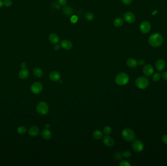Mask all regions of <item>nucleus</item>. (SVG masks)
I'll return each instance as SVG.
<instances>
[{
    "label": "nucleus",
    "mask_w": 167,
    "mask_h": 166,
    "mask_svg": "<svg viewBox=\"0 0 167 166\" xmlns=\"http://www.w3.org/2000/svg\"><path fill=\"white\" fill-rule=\"evenodd\" d=\"M163 37L159 33H154L149 38V43L152 47H157L160 46L163 43Z\"/></svg>",
    "instance_id": "nucleus-1"
},
{
    "label": "nucleus",
    "mask_w": 167,
    "mask_h": 166,
    "mask_svg": "<svg viewBox=\"0 0 167 166\" xmlns=\"http://www.w3.org/2000/svg\"><path fill=\"white\" fill-rule=\"evenodd\" d=\"M115 81L118 85H125L129 81V77L128 75L125 73H120L116 76Z\"/></svg>",
    "instance_id": "nucleus-2"
},
{
    "label": "nucleus",
    "mask_w": 167,
    "mask_h": 166,
    "mask_svg": "<svg viewBox=\"0 0 167 166\" xmlns=\"http://www.w3.org/2000/svg\"><path fill=\"white\" fill-rule=\"evenodd\" d=\"M122 136L124 140L128 142L134 140L135 137V132L129 128L125 129L122 131Z\"/></svg>",
    "instance_id": "nucleus-3"
},
{
    "label": "nucleus",
    "mask_w": 167,
    "mask_h": 166,
    "mask_svg": "<svg viewBox=\"0 0 167 166\" xmlns=\"http://www.w3.org/2000/svg\"><path fill=\"white\" fill-rule=\"evenodd\" d=\"M135 85L141 89H145L149 85V81L145 77H139L135 80Z\"/></svg>",
    "instance_id": "nucleus-4"
},
{
    "label": "nucleus",
    "mask_w": 167,
    "mask_h": 166,
    "mask_svg": "<svg viewBox=\"0 0 167 166\" xmlns=\"http://www.w3.org/2000/svg\"><path fill=\"white\" fill-rule=\"evenodd\" d=\"M36 110L40 114L45 115L49 112V106L45 102H40L36 106Z\"/></svg>",
    "instance_id": "nucleus-5"
},
{
    "label": "nucleus",
    "mask_w": 167,
    "mask_h": 166,
    "mask_svg": "<svg viewBox=\"0 0 167 166\" xmlns=\"http://www.w3.org/2000/svg\"><path fill=\"white\" fill-rule=\"evenodd\" d=\"M43 86L40 82H35L33 83L30 87V90L34 94H39L42 92Z\"/></svg>",
    "instance_id": "nucleus-6"
},
{
    "label": "nucleus",
    "mask_w": 167,
    "mask_h": 166,
    "mask_svg": "<svg viewBox=\"0 0 167 166\" xmlns=\"http://www.w3.org/2000/svg\"><path fill=\"white\" fill-rule=\"evenodd\" d=\"M132 148L135 151L139 152L144 149V145L142 141L139 140H136L132 143Z\"/></svg>",
    "instance_id": "nucleus-7"
},
{
    "label": "nucleus",
    "mask_w": 167,
    "mask_h": 166,
    "mask_svg": "<svg viewBox=\"0 0 167 166\" xmlns=\"http://www.w3.org/2000/svg\"><path fill=\"white\" fill-rule=\"evenodd\" d=\"M151 26L150 23L148 21L142 22L140 25V31L143 33H147L151 30Z\"/></svg>",
    "instance_id": "nucleus-8"
},
{
    "label": "nucleus",
    "mask_w": 167,
    "mask_h": 166,
    "mask_svg": "<svg viewBox=\"0 0 167 166\" xmlns=\"http://www.w3.org/2000/svg\"><path fill=\"white\" fill-rule=\"evenodd\" d=\"M143 72L146 76H149L153 74L154 72V68L151 64H147L143 67Z\"/></svg>",
    "instance_id": "nucleus-9"
},
{
    "label": "nucleus",
    "mask_w": 167,
    "mask_h": 166,
    "mask_svg": "<svg viewBox=\"0 0 167 166\" xmlns=\"http://www.w3.org/2000/svg\"><path fill=\"white\" fill-rule=\"evenodd\" d=\"M124 19L125 21L129 23H131L135 21V17L132 12H127L124 14Z\"/></svg>",
    "instance_id": "nucleus-10"
},
{
    "label": "nucleus",
    "mask_w": 167,
    "mask_h": 166,
    "mask_svg": "<svg viewBox=\"0 0 167 166\" xmlns=\"http://www.w3.org/2000/svg\"><path fill=\"white\" fill-rule=\"evenodd\" d=\"M103 142L105 146L108 147H112L114 144V141L113 138L108 135H106L103 137Z\"/></svg>",
    "instance_id": "nucleus-11"
},
{
    "label": "nucleus",
    "mask_w": 167,
    "mask_h": 166,
    "mask_svg": "<svg viewBox=\"0 0 167 166\" xmlns=\"http://www.w3.org/2000/svg\"><path fill=\"white\" fill-rule=\"evenodd\" d=\"M60 45L61 47L66 50H70L72 48V43L70 41L64 40L61 41Z\"/></svg>",
    "instance_id": "nucleus-12"
},
{
    "label": "nucleus",
    "mask_w": 167,
    "mask_h": 166,
    "mask_svg": "<svg viewBox=\"0 0 167 166\" xmlns=\"http://www.w3.org/2000/svg\"><path fill=\"white\" fill-rule=\"evenodd\" d=\"M166 66V63L164 60L162 59H158L156 62L155 63V67L156 69L158 71L160 72L164 69Z\"/></svg>",
    "instance_id": "nucleus-13"
},
{
    "label": "nucleus",
    "mask_w": 167,
    "mask_h": 166,
    "mask_svg": "<svg viewBox=\"0 0 167 166\" xmlns=\"http://www.w3.org/2000/svg\"><path fill=\"white\" fill-rule=\"evenodd\" d=\"M40 133V129L37 126H34L30 127L28 130V134L31 136H36Z\"/></svg>",
    "instance_id": "nucleus-14"
},
{
    "label": "nucleus",
    "mask_w": 167,
    "mask_h": 166,
    "mask_svg": "<svg viewBox=\"0 0 167 166\" xmlns=\"http://www.w3.org/2000/svg\"><path fill=\"white\" fill-rule=\"evenodd\" d=\"M29 71L27 68H24L21 70L18 74L19 77L22 80L27 79L29 76Z\"/></svg>",
    "instance_id": "nucleus-15"
},
{
    "label": "nucleus",
    "mask_w": 167,
    "mask_h": 166,
    "mask_svg": "<svg viewBox=\"0 0 167 166\" xmlns=\"http://www.w3.org/2000/svg\"><path fill=\"white\" fill-rule=\"evenodd\" d=\"M49 77L50 80L53 81H57L60 79L61 75L58 72L52 71L49 74Z\"/></svg>",
    "instance_id": "nucleus-16"
},
{
    "label": "nucleus",
    "mask_w": 167,
    "mask_h": 166,
    "mask_svg": "<svg viewBox=\"0 0 167 166\" xmlns=\"http://www.w3.org/2000/svg\"><path fill=\"white\" fill-rule=\"evenodd\" d=\"M126 63L128 66L131 68H135L138 65L137 61L135 59L133 58H129L126 61Z\"/></svg>",
    "instance_id": "nucleus-17"
},
{
    "label": "nucleus",
    "mask_w": 167,
    "mask_h": 166,
    "mask_svg": "<svg viewBox=\"0 0 167 166\" xmlns=\"http://www.w3.org/2000/svg\"><path fill=\"white\" fill-rule=\"evenodd\" d=\"M49 41L52 43L57 44L59 42L60 38L59 36L54 33H52L49 36Z\"/></svg>",
    "instance_id": "nucleus-18"
},
{
    "label": "nucleus",
    "mask_w": 167,
    "mask_h": 166,
    "mask_svg": "<svg viewBox=\"0 0 167 166\" xmlns=\"http://www.w3.org/2000/svg\"><path fill=\"white\" fill-rule=\"evenodd\" d=\"M42 136L44 139L49 140L52 137V133L49 129H45L43 130L42 133Z\"/></svg>",
    "instance_id": "nucleus-19"
},
{
    "label": "nucleus",
    "mask_w": 167,
    "mask_h": 166,
    "mask_svg": "<svg viewBox=\"0 0 167 166\" xmlns=\"http://www.w3.org/2000/svg\"><path fill=\"white\" fill-rule=\"evenodd\" d=\"M92 135H93V137H94V138L97 139V140H99V139L102 138L103 137V133L101 131L97 130L94 131L93 132Z\"/></svg>",
    "instance_id": "nucleus-20"
},
{
    "label": "nucleus",
    "mask_w": 167,
    "mask_h": 166,
    "mask_svg": "<svg viewBox=\"0 0 167 166\" xmlns=\"http://www.w3.org/2000/svg\"><path fill=\"white\" fill-rule=\"evenodd\" d=\"M63 11L64 13L66 16H71L73 13V9L72 7L69 5L65 6L63 8Z\"/></svg>",
    "instance_id": "nucleus-21"
},
{
    "label": "nucleus",
    "mask_w": 167,
    "mask_h": 166,
    "mask_svg": "<svg viewBox=\"0 0 167 166\" xmlns=\"http://www.w3.org/2000/svg\"><path fill=\"white\" fill-rule=\"evenodd\" d=\"M33 73L34 75L37 78H41L43 75V70L39 68H35L33 69Z\"/></svg>",
    "instance_id": "nucleus-22"
},
{
    "label": "nucleus",
    "mask_w": 167,
    "mask_h": 166,
    "mask_svg": "<svg viewBox=\"0 0 167 166\" xmlns=\"http://www.w3.org/2000/svg\"><path fill=\"white\" fill-rule=\"evenodd\" d=\"M123 23H124V21H123V19L120 18H117L115 19L113 21L114 25L117 27H122L123 24Z\"/></svg>",
    "instance_id": "nucleus-23"
},
{
    "label": "nucleus",
    "mask_w": 167,
    "mask_h": 166,
    "mask_svg": "<svg viewBox=\"0 0 167 166\" xmlns=\"http://www.w3.org/2000/svg\"><path fill=\"white\" fill-rule=\"evenodd\" d=\"M103 133L106 135H108L112 133V129L111 127L109 126H106L103 128Z\"/></svg>",
    "instance_id": "nucleus-24"
},
{
    "label": "nucleus",
    "mask_w": 167,
    "mask_h": 166,
    "mask_svg": "<svg viewBox=\"0 0 167 166\" xmlns=\"http://www.w3.org/2000/svg\"><path fill=\"white\" fill-rule=\"evenodd\" d=\"M17 133L20 134H24L27 132V129L24 126H21L18 127V128L17 129Z\"/></svg>",
    "instance_id": "nucleus-25"
},
{
    "label": "nucleus",
    "mask_w": 167,
    "mask_h": 166,
    "mask_svg": "<svg viewBox=\"0 0 167 166\" xmlns=\"http://www.w3.org/2000/svg\"><path fill=\"white\" fill-rule=\"evenodd\" d=\"M160 78H161V75L158 72L155 73L152 76V80L155 82L158 81L160 80Z\"/></svg>",
    "instance_id": "nucleus-26"
},
{
    "label": "nucleus",
    "mask_w": 167,
    "mask_h": 166,
    "mask_svg": "<svg viewBox=\"0 0 167 166\" xmlns=\"http://www.w3.org/2000/svg\"><path fill=\"white\" fill-rule=\"evenodd\" d=\"M85 18H86V19L87 21H92L94 19V15L92 13L88 12V13H87L86 14Z\"/></svg>",
    "instance_id": "nucleus-27"
},
{
    "label": "nucleus",
    "mask_w": 167,
    "mask_h": 166,
    "mask_svg": "<svg viewBox=\"0 0 167 166\" xmlns=\"http://www.w3.org/2000/svg\"><path fill=\"white\" fill-rule=\"evenodd\" d=\"M114 157L116 160H120L122 158L123 155L120 152L117 151L114 154Z\"/></svg>",
    "instance_id": "nucleus-28"
},
{
    "label": "nucleus",
    "mask_w": 167,
    "mask_h": 166,
    "mask_svg": "<svg viewBox=\"0 0 167 166\" xmlns=\"http://www.w3.org/2000/svg\"><path fill=\"white\" fill-rule=\"evenodd\" d=\"M122 155L125 158H129V157L131 155V153L130 151L127 150H126L124 151V152L123 153Z\"/></svg>",
    "instance_id": "nucleus-29"
},
{
    "label": "nucleus",
    "mask_w": 167,
    "mask_h": 166,
    "mask_svg": "<svg viewBox=\"0 0 167 166\" xmlns=\"http://www.w3.org/2000/svg\"><path fill=\"white\" fill-rule=\"evenodd\" d=\"M78 20V17L76 15H73L71 16V18H70V21L71 23H76Z\"/></svg>",
    "instance_id": "nucleus-30"
},
{
    "label": "nucleus",
    "mask_w": 167,
    "mask_h": 166,
    "mask_svg": "<svg viewBox=\"0 0 167 166\" xmlns=\"http://www.w3.org/2000/svg\"><path fill=\"white\" fill-rule=\"evenodd\" d=\"M119 165L120 166H131V164L129 163L128 161L124 160L121 161Z\"/></svg>",
    "instance_id": "nucleus-31"
},
{
    "label": "nucleus",
    "mask_w": 167,
    "mask_h": 166,
    "mask_svg": "<svg viewBox=\"0 0 167 166\" xmlns=\"http://www.w3.org/2000/svg\"><path fill=\"white\" fill-rule=\"evenodd\" d=\"M12 4V2L11 0H5L4 2V5L6 7H10Z\"/></svg>",
    "instance_id": "nucleus-32"
},
{
    "label": "nucleus",
    "mask_w": 167,
    "mask_h": 166,
    "mask_svg": "<svg viewBox=\"0 0 167 166\" xmlns=\"http://www.w3.org/2000/svg\"><path fill=\"white\" fill-rule=\"evenodd\" d=\"M52 7L56 9H59V8H60L61 6H60V5L59 4V3H52Z\"/></svg>",
    "instance_id": "nucleus-33"
},
{
    "label": "nucleus",
    "mask_w": 167,
    "mask_h": 166,
    "mask_svg": "<svg viewBox=\"0 0 167 166\" xmlns=\"http://www.w3.org/2000/svg\"><path fill=\"white\" fill-rule=\"evenodd\" d=\"M121 1L122 3L126 5H129L131 3L132 1V0H121Z\"/></svg>",
    "instance_id": "nucleus-34"
},
{
    "label": "nucleus",
    "mask_w": 167,
    "mask_h": 166,
    "mask_svg": "<svg viewBox=\"0 0 167 166\" xmlns=\"http://www.w3.org/2000/svg\"><path fill=\"white\" fill-rule=\"evenodd\" d=\"M162 77L164 80H167V71H165L163 72L162 74Z\"/></svg>",
    "instance_id": "nucleus-35"
},
{
    "label": "nucleus",
    "mask_w": 167,
    "mask_h": 166,
    "mask_svg": "<svg viewBox=\"0 0 167 166\" xmlns=\"http://www.w3.org/2000/svg\"><path fill=\"white\" fill-rule=\"evenodd\" d=\"M58 2L60 5H64L66 3V0H58Z\"/></svg>",
    "instance_id": "nucleus-36"
},
{
    "label": "nucleus",
    "mask_w": 167,
    "mask_h": 166,
    "mask_svg": "<svg viewBox=\"0 0 167 166\" xmlns=\"http://www.w3.org/2000/svg\"><path fill=\"white\" fill-rule=\"evenodd\" d=\"M162 141L164 143L167 144V134L164 135L162 137Z\"/></svg>",
    "instance_id": "nucleus-37"
},
{
    "label": "nucleus",
    "mask_w": 167,
    "mask_h": 166,
    "mask_svg": "<svg viewBox=\"0 0 167 166\" xmlns=\"http://www.w3.org/2000/svg\"><path fill=\"white\" fill-rule=\"evenodd\" d=\"M61 45L56 44V45H55L54 46V49L56 51H59L61 49Z\"/></svg>",
    "instance_id": "nucleus-38"
},
{
    "label": "nucleus",
    "mask_w": 167,
    "mask_h": 166,
    "mask_svg": "<svg viewBox=\"0 0 167 166\" xmlns=\"http://www.w3.org/2000/svg\"><path fill=\"white\" fill-rule=\"evenodd\" d=\"M145 63V61L144 59H140L138 62V64L140 65H143Z\"/></svg>",
    "instance_id": "nucleus-39"
},
{
    "label": "nucleus",
    "mask_w": 167,
    "mask_h": 166,
    "mask_svg": "<svg viewBox=\"0 0 167 166\" xmlns=\"http://www.w3.org/2000/svg\"><path fill=\"white\" fill-rule=\"evenodd\" d=\"M20 66H21V67L22 69L26 68V67H27V64L25 62H22L21 63V64H20Z\"/></svg>",
    "instance_id": "nucleus-40"
},
{
    "label": "nucleus",
    "mask_w": 167,
    "mask_h": 166,
    "mask_svg": "<svg viewBox=\"0 0 167 166\" xmlns=\"http://www.w3.org/2000/svg\"><path fill=\"white\" fill-rule=\"evenodd\" d=\"M4 5V2H3L2 0H0V8L3 7Z\"/></svg>",
    "instance_id": "nucleus-41"
},
{
    "label": "nucleus",
    "mask_w": 167,
    "mask_h": 166,
    "mask_svg": "<svg viewBox=\"0 0 167 166\" xmlns=\"http://www.w3.org/2000/svg\"><path fill=\"white\" fill-rule=\"evenodd\" d=\"M45 127L46 129H49V127H50V124H49V123H47L46 125H45Z\"/></svg>",
    "instance_id": "nucleus-42"
}]
</instances>
